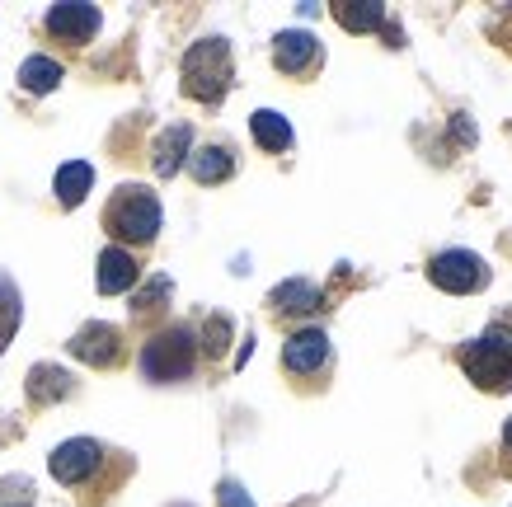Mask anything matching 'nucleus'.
<instances>
[{"mask_svg":"<svg viewBox=\"0 0 512 507\" xmlns=\"http://www.w3.org/2000/svg\"><path fill=\"white\" fill-rule=\"evenodd\" d=\"M104 231L123 245H151L160 235V198L146 184H123L104 207Z\"/></svg>","mask_w":512,"mask_h":507,"instance_id":"1","label":"nucleus"},{"mask_svg":"<svg viewBox=\"0 0 512 507\" xmlns=\"http://www.w3.org/2000/svg\"><path fill=\"white\" fill-rule=\"evenodd\" d=\"M235 80V57L226 38H198L184 52V94L198 104H221Z\"/></svg>","mask_w":512,"mask_h":507,"instance_id":"2","label":"nucleus"},{"mask_svg":"<svg viewBox=\"0 0 512 507\" xmlns=\"http://www.w3.org/2000/svg\"><path fill=\"white\" fill-rule=\"evenodd\" d=\"M456 362L480 390H512V329L503 320L489 324L475 343L456 353Z\"/></svg>","mask_w":512,"mask_h":507,"instance_id":"3","label":"nucleus"},{"mask_svg":"<svg viewBox=\"0 0 512 507\" xmlns=\"http://www.w3.org/2000/svg\"><path fill=\"white\" fill-rule=\"evenodd\" d=\"M193 362H198V338H193V329H184V324L160 329V334L141 348V371H146V381H160V385L193 376Z\"/></svg>","mask_w":512,"mask_h":507,"instance_id":"4","label":"nucleus"},{"mask_svg":"<svg viewBox=\"0 0 512 507\" xmlns=\"http://www.w3.org/2000/svg\"><path fill=\"white\" fill-rule=\"evenodd\" d=\"M428 277H433V287L451 296H470V292H484L489 287V268H484L480 254H470V249H447V254H437L428 263Z\"/></svg>","mask_w":512,"mask_h":507,"instance_id":"5","label":"nucleus"},{"mask_svg":"<svg viewBox=\"0 0 512 507\" xmlns=\"http://www.w3.org/2000/svg\"><path fill=\"white\" fill-rule=\"evenodd\" d=\"M99 465H104V446L94 442V437H71V442H62L52 456H47L52 479H57V484H66V489H76V484L94 479V470H99Z\"/></svg>","mask_w":512,"mask_h":507,"instance_id":"6","label":"nucleus"},{"mask_svg":"<svg viewBox=\"0 0 512 507\" xmlns=\"http://www.w3.org/2000/svg\"><path fill=\"white\" fill-rule=\"evenodd\" d=\"M71 357H80L85 367H113L118 357H123V334L113 329V324H104V320H94V324H80L76 334H71Z\"/></svg>","mask_w":512,"mask_h":507,"instance_id":"7","label":"nucleus"},{"mask_svg":"<svg viewBox=\"0 0 512 507\" xmlns=\"http://www.w3.org/2000/svg\"><path fill=\"white\" fill-rule=\"evenodd\" d=\"M99 24H104V15L94 5H85V0H62V5L47 10V33L62 38V43H90Z\"/></svg>","mask_w":512,"mask_h":507,"instance_id":"8","label":"nucleus"},{"mask_svg":"<svg viewBox=\"0 0 512 507\" xmlns=\"http://www.w3.org/2000/svg\"><path fill=\"white\" fill-rule=\"evenodd\" d=\"M329 362V334L325 329H296L287 343H282V367L296 371V376H311Z\"/></svg>","mask_w":512,"mask_h":507,"instance_id":"9","label":"nucleus"},{"mask_svg":"<svg viewBox=\"0 0 512 507\" xmlns=\"http://www.w3.org/2000/svg\"><path fill=\"white\" fill-rule=\"evenodd\" d=\"M315 57H320L315 33H306V29H282L278 38H273V62H278V71H287V76L311 71Z\"/></svg>","mask_w":512,"mask_h":507,"instance_id":"10","label":"nucleus"},{"mask_svg":"<svg viewBox=\"0 0 512 507\" xmlns=\"http://www.w3.org/2000/svg\"><path fill=\"white\" fill-rule=\"evenodd\" d=\"M137 277H141V263L132 259V249L123 245H109L104 254H99V292L104 296H118V292H132L137 287Z\"/></svg>","mask_w":512,"mask_h":507,"instance_id":"11","label":"nucleus"},{"mask_svg":"<svg viewBox=\"0 0 512 507\" xmlns=\"http://www.w3.org/2000/svg\"><path fill=\"white\" fill-rule=\"evenodd\" d=\"M188 151H193V127H184V123L165 127V132L156 137V146H151V165H156L160 179L179 174V169L188 165Z\"/></svg>","mask_w":512,"mask_h":507,"instance_id":"12","label":"nucleus"},{"mask_svg":"<svg viewBox=\"0 0 512 507\" xmlns=\"http://www.w3.org/2000/svg\"><path fill=\"white\" fill-rule=\"evenodd\" d=\"M188 169H193V179L198 184H221V179H231L235 174V151L231 146H198V151H188Z\"/></svg>","mask_w":512,"mask_h":507,"instance_id":"13","label":"nucleus"},{"mask_svg":"<svg viewBox=\"0 0 512 507\" xmlns=\"http://www.w3.org/2000/svg\"><path fill=\"white\" fill-rule=\"evenodd\" d=\"M71 395H76V376H71V371L52 367V362L29 371V400L33 404H57V400H71Z\"/></svg>","mask_w":512,"mask_h":507,"instance_id":"14","label":"nucleus"},{"mask_svg":"<svg viewBox=\"0 0 512 507\" xmlns=\"http://www.w3.org/2000/svg\"><path fill=\"white\" fill-rule=\"evenodd\" d=\"M90 188H94V165H85V160H66L57 169V179H52V193H57L62 207H80L90 198Z\"/></svg>","mask_w":512,"mask_h":507,"instance_id":"15","label":"nucleus"},{"mask_svg":"<svg viewBox=\"0 0 512 507\" xmlns=\"http://www.w3.org/2000/svg\"><path fill=\"white\" fill-rule=\"evenodd\" d=\"M273 310L278 315H306V310H315L320 306V287L315 282H306V277H287V282H278L273 287Z\"/></svg>","mask_w":512,"mask_h":507,"instance_id":"16","label":"nucleus"},{"mask_svg":"<svg viewBox=\"0 0 512 507\" xmlns=\"http://www.w3.org/2000/svg\"><path fill=\"white\" fill-rule=\"evenodd\" d=\"M334 19L348 33H372L386 24V5L381 0H334Z\"/></svg>","mask_w":512,"mask_h":507,"instance_id":"17","label":"nucleus"},{"mask_svg":"<svg viewBox=\"0 0 512 507\" xmlns=\"http://www.w3.org/2000/svg\"><path fill=\"white\" fill-rule=\"evenodd\" d=\"M249 132H254V141L264 146V151H292V123L282 118L278 108H259L254 118H249Z\"/></svg>","mask_w":512,"mask_h":507,"instance_id":"18","label":"nucleus"},{"mask_svg":"<svg viewBox=\"0 0 512 507\" xmlns=\"http://www.w3.org/2000/svg\"><path fill=\"white\" fill-rule=\"evenodd\" d=\"M62 76H66L62 62H52V57H43V52L19 66V85H24L29 94H52L57 85H62Z\"/></svg>","mask_w":512,"mask_h":507,"instance_id":"19","label":"nucleus"},{"mask_svg":"<svg viewBox=\"0 0 512 507\" xmlns=\"http://www.w3.org/2000/svg\"><path fill=\"white\" fill-rule=\"evenodd\" d=\"M24 320V301H19V282L10 273H0V353L10 348V338L19 334Z\"/></svg>","mask_w":512,"mask_h":507,"instance_id":"20","label":"nucleus"},{"mask_svg":"<svg viewBox=\"0 0 512 507\" xmlns=\"http://www.w3.org/2000/svg\"><path fill=\"white\" fill-rule=\"evenodd\" d=\"M231 320H226V315H212V320L202 324V353L207 357H221L226 353V348H231Z\"/></svg>","mask_w":512,"mask_h":507,"instance_id":"21","label":"nucleus"},{"mask_svg":"<svg viewBox=\"0 0 512 507\" xmlns=\"http://www.w3.org/2000/svg\"><path fill=\"white\" fill-rule=\"evenodd\" d=\"M0 507H33L29 479H0Z\"/></svg>","mask_w":512,"mask_h":507,"instance_id":"22","label":"nucleus"},{"mask_svg":"<svg viewBox=\"0 0 512 507\" xmlns=\"http://www.w3.org/2000/svg\"><path fill=\"white\" fill-rule=\"evenodd\" d=\"M221 507H254V498H249L245 489H240V484H235V479H221Z\"/></svg>","mask_w":512,"mask_h":507,"instance_id":"23","label":"nucleus"},{"mask_svg":"<svg viewBox=\"0 0 512 507\" xmlns=\"http://www.w3.org/2000/svg\"><path fill=\"white\" fill-rule=\"evenodd\" d=\"M160 296H170V277H156V282H151V287L137 296V310H151Z\"/></svg>","mask_w":512,"mask_h":507,"instance_id":"24","label":"nucleus"},{"mask_svg":"<svg viewBox=\"0 0 512 507\" xmlns=\"http://www.w3.org/2000/svg\"><path fill=\"white\" fill-rule=\"evenodd\" d=\"M503 456L512 461V418H508V428H503Z\"/></svg>","mask_w":512,"mask_h":507,"instance_id":"25","label":"nucleus"}]
</instances>
